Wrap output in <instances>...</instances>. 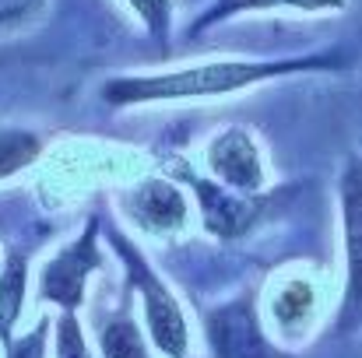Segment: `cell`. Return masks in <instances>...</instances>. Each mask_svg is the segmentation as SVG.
Returning a JSON list of instances; mask_svg holds the SVG:
<instances>
[{
	"label": "cell",
	"instance_id": "1",
	"mask_svg": "<svg viewBox=\"0 0 362 358\" xmlns=\"http://www.w3.org/2000/svg\"><path fill=\"white\" fill-rule=\"evenodd\" d=\"M349 56L341 49L306 53V56H222V60H197L176 64L162 71L117 74L103 81V102L110 109H137V106H169V102H197V99H222L246 88L281 81L292 74H327L345 71Z\"/></svg>",
	"mask_w": 362,
	"mask_h": 358
},
{
	"label": "cell",
	"instance_id": "4",
	"mask_svg": "<svg viewBox=\"0 0 362 358\" xmlns=\"http://www.w3.org/2000/svg\"><path fill=\"white\" fill-rule=\"evenodd\" d=\"M341 208V249H345V288L338 306V334L362 330V158L349 155L338 176Z\"/></svg>",
	"mask_w": 362,
	"mask_h": 358
},
{
	"label": "cell",
	"instance_id": "2",
	"mask_svg": "<svg viewBox=\"0 0 362 358\" xmlns=\"http://www.w3.org/2000/svg\"><path fill=\"white\" fill-rule=\"evenodd\" d=\"M106 236L113 242L117 256L123 260V270H127L130 288L141 299V316H144V327H148L151 345L165 358H187V352H190V327H187V313H183L176 292L148 263V256L141 253V246L127 236L120 225L106 222Z\"/></svg>",
	"mask_w": 362,
	"mask_h": 358
},
{
	"label": "cell",
	"instance_id": "14",
	"mask_svg": "<svg viewBox=\"0 0 362 358\" xmlns=\"http://www.w3.org/2000/svg\"><path fill=\"white\" fill-rule=\"evenodd\" d=\"M127 11L137 18V25L148 32V39L155 42H169L173 35V21H176V0H123Z\"/></svg>",
	"mask_w": 362,
	"mask_h": 358
},
{
	"label": "cell",
	"instance_id": "3",
	"mask_svg": "<svg viewBox=\"0 0 362 358\" xmlns=\"http://www.w3.org/2000/svg\"><path fill=\"white\" fill-rule=\"evenodd\" d=\"M103 232V218L92 215L85 222V229L71 242H64L39 270V295L42 302L57 306L60 313H78L85 306V292H88V278L103 270L106 256L99 246Z\"/></svg>",
	"mask_w": 362,
	"mask_h": 358
},
{
	"label": "cell",
	"instance_id": "11",
	"mask_svg": "<svg viewBox=\"0 0 362 358\" xmlns=\"http://www.w3.org/2000/svg\"><path fill=\"white\" fill-rule=\"evenodd\" d=\"M25 288H28V260L25 253H11L0 263V345L14 338V327L25 309Z\"/></svg>",
	"mask_w": 362,
	"mask_h": 358
},
{
	"label": "cell",
	"instance_id": "10",
	"mask_svg": "<svg viewBox=\"0 0 362 358\" xmlns=\"http://www.w3.org/2000/svg\"><path fill=\"white\" fill-rule=\"evenodd\" d=\"M317 313V288L313 281H306L303 274L296 278H285L274 295H271V316L281 330H292V327H303L310 323Z\"/></svg>",
	"mask_w": 362,
	"mask_h": 358
},
{
	"label": "cell",
	"instance_id": "7",
	"mask_svg": "<svg viewBox=\"0 0 362 358\" xmlns=\"http://www.w3.org/2000/svg\"><path fill=\"white\" fill-rule=\"evenodd\" d=\"M208 176L229 190L240 193H264L267 186V162L257 144V137L246 126H226L218 130L204 148Z\"/></svg>",
	"mask_w": 362,
	"mask_h": 358
},
{
	"label": "cell",
	"instance_id": "8",
	"mask_svg": "<svg viewBox=\"0 0 362 358\" xmlns=\"http://www.w3.org/2000/svg\"><path fill=\"white\" fill-rule=\"evenodd\" d=\"M127 218L151 236H173L190 222V197L165 176H148L127 190Z\"/></svg>",
	"mask_w": 362,
	"mask_h": 358
},
{
	"label": "cell",
	"instance_id": "16",
	"mask_svg": "<svg viewBox=\"0 0 362 358\" xmlns=\"http://www.w3.org/2000/svg\"><path fill=\"white\" fill-rule=\"evenodd\" d=\"M7 358H49V320H39L32 330L14 334L4 345Z\"/></svg>",
	"mask_w": 362,
	"mask_h": 358
},
{
	"label": "cell",
	"instance_id": "17",
	"mask_svg": "<svg viewBox=\"0 0 362 358\" xmlns=\"http://www.w3.org/2000/svg\"><path fill=\"white\" fill-rule=\"evenodd\" d=\"M46 0H0V32L21 28L42 14Z\"/></svg>",
	"mask_w": 362,
	"mask_h": 358
},
{
	"label": "cell",
	"instance_id": "5",
	"mask_svg": "<svg viewBox=\"0 0 362 358\" xmlns=\"http://www.w3.org/2000/svg\"><path fill=\"white\" fill-rule=\"evenodd\" d=\"M180 179L190 186L194 193V208L201 215V225L204 232L215 239H243L257 229V222L264 218L271 197L267 193H240V190H229L222 183H215L211 176L197 172V169H180Z\"/></svg>",
	"mask_w": 362,
	"mask_h": 358
},
{
	"label": "cell",
	"instance_id": "15",
	"mask_svg": "<svg viewBox=\"0 0 362 358\" xmlns=\"http://www.w3.org/2000/svg\"><path fill=\"white\" fill-rule=\"evenodd\" d=\"M53 358H95L78 323V313H60L53 320Z\"/></svg>",
	"mask_w": 362,
	"mask_h": 358
},
{
	"label": "cell",
	"instance_id": "12",
	"mask_svg": "<svg viewBox=\"0 0 362 358\" xmlns=\"http://www.w3.org/2000/svg\"><path fill=\"white\" fill-rule=\"evenodd\" d=\"M42 155V137L28 126H0V183L32 169Z\"/></svg>",
	"mask_w": 362,
	"mask_h": 358
},
{
	"label": "cell",
	"instance_id": "13",
	"mask_svg": "<svg viewBox=\"0 0 362 358\" xmlns=\"http://www.w3.org/2000/svg\"><path fill=\"white\" fill-rule=\"evenodd\" d=\"M99 358H151L144 330L130 316H110L99 323Z\"/></svg>",
	"mask_w": 362,
	"mask_h": 358
},
{
	"label": "cell",
	"instance_id": "9",
	"mask_svg": "<svg viewBox=\"0 0 362 358\" xmlns=\"http://www.w3.org/2000/svg\"><path fill=\"white\" fill-rule=\"evenodd\" d=\"M349 0H211L190 21V35H204L218 25H229L243 14H267V11H299V14H334L345 11Z\"/></svg>",
	"mask_w": 362,
	"mask_h": 358
},
{
	"label": "cell",
	"instance_id": "6",
	"mask_svg": "<svg viewBox=\"0 0 362 358\" xmlns=\"http://www.w3.org/2000/svg\"><path fill=\"white\" fill-rule=\"evenodd\" d=\"M204 334L211 358H288L264 330L257 292H243L236 299L215 306L204 316Z\"/></svg>",
	"mask_w": 362,
	"mask_h": 358
}]
</instances>
